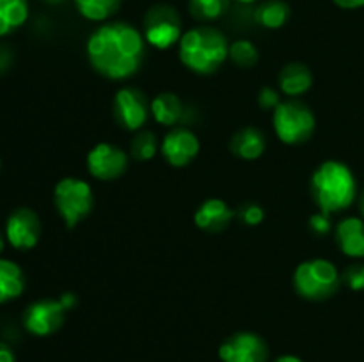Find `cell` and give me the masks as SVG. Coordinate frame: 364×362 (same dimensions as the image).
Masks as SVG:
<instances>
[{
    "label": "cell",
    "mask_w": 364,
    "mask_h": 362,
    "mask_svg": "<svg viewBox=\"0 0 364 362\" xmlns=\"http://www.w3.org/2000/svg\"><path fill=\"white\" fill-rule=\"evenodd\" d=\"M276 362H302V361L299 357H295V355H281Z\"/></svg>",
    "instance_id": "d6a6232c"
},
{
    "label": "cell",
    "mask_w": 364,
    "mask_h": 362,
    "mask_svg": "<svg viewBox=\"0 0 364 362\" xmlns=\"http://www.w3.org/2000/svg\"><path fill=\"white\" fill-rule=\"evenodd\" d=\"M73 295H64L59 300H39L27 307L23 314V327L32 336L45 337L63 327L66 312L73 307Z\"/></svg>",
    "instance_id": "8992f818"
},
{
    "label": "cell",
    "mask_w": 364,
    "mask_h": 362,
    "mask_svg": "<svg viewBox=\"0 0 364 362\" xmlns=\"http://www.w3.org/2000/svg\"><path fill=\"white\" fill-rule=\"evenodd\" d=\"M274 128L277 137L287 144H301L308 141L315 130L311 110L299 102L279 103L274 112Z\"/></svg>",
    "instance_id": "52a82bcc"
},
{
    "label": "cell",
    "mask_w": 364,
    "mask_h": 362,
    "mask_svg": "<svg viewBox=\"0 0 364 362\" xmlns=\"http://www.w3.org/2000/svg\"><path fill=\"white\" fill-rule=\"evenodd\" d=\"M343 280L350 290H364V265H350L343 273Z\"/></svg>",
    "instance_id": "484cf974"
},
{
    "label": "cell",
    "mask_w": 364,
    "mask_h": 362,
    "mask_svg": "<svg viewBox=\"0 0 364 362\" xmlns=\"http://www.w3.org/2000/svg\"><path fill=\"white\" fill-rule=\"evenodd\" d=\"M9 66V53L4 48H0V71H4Z\"/></svg>",
    "instance_id": "1f68e13d"
},
{
    "label": "cell",
    "mask_w": 364,
    "mask_h": 362,
    "mask_svg": "<svg viewBox=\"0 0 364 362\" xmlns=\"http://www.w3.org/2000/svg\"><path fill=\"white\" fill-rule=\"evenodd\" d=\"M144 38L160 50L173 46L181 39V20L171 6H155L144 18Z\"/></svg>",
    "instance_id": "ba28073f"
},
{
    "label": "cell",
    "mask_w": 364,
    "mask_h": 362,
    "mask_svg": "<svg viewBox=\"0 0 364 362\" xmlns=\"http://www.w3.org/2000/svg\"><path fill=\"white\" fill-rule=\"evenodd\" d=\"M114 116L127 130H139L148 119V105L142 92L137 89H121L114 98Z\"/></svg>",
    "instance_id": "7c38bea8"
},
{
    "label": "cell",
    "mask_w": 364,
    "mask_h": 362,
    "mask_svg": "<svg viewBox=\"0 0 364 362\" xmlns=\"http://www.w3.org/2000/svg\"><path fill=\"white\" fill-rule=\"evenodd\" d=\"M228 55H230V46L223 32L217 28H191L180 39L181 62L196 73H213L219 70Z\"/></svg>",
    "instance_id": "7a4b0ae2"
},
{
    "label": "cell",
    "mask_w": 364,
    "mask_h": 362,
    "mask_svg": "<svg viewBox=\"0 0 364 362\" xmlns=\"http://www.w3.org/2000/svg\"><path fill=\"white\" fill-rule=\"evenodd\" d=\"M219 357L223 362H267L269 346L256 334L238 332L220 344Z\"/></svg>",
    "instance_id": "30bf717a"
},
{
    "label": "cell",
    "mask_w": 364,
    "mask_h": 362,
    "mask_svg": "<svg viewBox=\"0 0 364 362\" xmlns=\"http://www.w3.org/2000/svg\"><path fill=\"white\" fill-rule=\"evenodd\" d=\"M73 2L82 16L92 21H102L116 13L121 0H73Z\"/></svg>",
    "instance_id": "7402d4cb"
},
{
    "label": "cell",
    "mask_w": 364,
    "mask_h": 362,
    "mask_svg": "<svg viewBox=\"0 0 364 362\" xmlns=\"http://www.w3.org/2000/svg\"><path fill=\"white\" fill-rule=\"evenodd\" d=\"M87 55L98 73L107 78H127L139 70L144 57V38L127 23H107L92 32Z\"/></svg>",
    "instance_id": "6da1fadb"
},
{
    "label": "cell",
    "mask_w": 364,
    "mask_h": 362,
    "mask_svg": "<svg viewBox=\"0 0 364 362\" xmlns=\"http://www.w3.org/2000/svg\"><path fill=\"white\" fill-rule=\"evenodd\" d=\"M230 0H191V13L198 20H217L226 13Z\"/></svg>",
    "instance_id": "603a6c76"
},
{
    "label": "cell",
    "mask_w": 364,
    "mask_h": 362,
    "mask_svg": "<svg viewBox=\"0 0 364 362\" xmlns=\"http://www.w3.org/2000/svg\"><path fill=\"white\" fill-rule=\"evenodd\" d=\"M311 192L322 212L333 213L348 208L355 197L354 174L345 163L329 160L313 174Z\"/></svg>",
    "instance_id": "3957f363"
},
{
    "label": "cell",
    "mask_w": 364,
    "mask_h": 362,
    "mask_svg": "<svg viewBox=\"0 0 364 362\" xmlns=\"http://www.w3.org/2000/svg\"><path fill=\"white\" fill-rule=\"evenodd\" d=\"M4 247H6V234H2V231H0V254L4 252Z\"/></svg>",
    "instance_id": "836d02e7"
},
{
    "label": "cell",
    "mask_w": 364,
    "mask_h": 362,
    "mask_svg": "<svg viewBox=\"0 0 364 362\" xmlns=\"http://www.w3.org/2000/svg\"><path fill=\"white\" fill-rule=\"evenodd\" d=\"M128 158L119 148L112 144L95 146L87 155V169L95 177L103 181L116 180L127 170Z\"/></svg>",
    "instance_id": "8fae6325"
},
{
    "label": "cell",
    "mask_w": 364,
    "mask_h": 362,
    "mask_svg": "<svg viewBox=\"0 0 364 362\" xmlns=\"http://www.w3.org/2000/svg\"><path fill=\"white\" fill-rule=\"evenodd\" d=\"M281 89L284 94L288 96H297L302 92L308 91L313 84V75L304 64H288L279 75Z\"/></svg>",
    "instance_id": "ac0fdd59"
},
{
    "label": "cell",
    "mask_w": 364,
    "mask_h": 362,
    "mask_svg": "<svg viewBox=\"0 0 364 362\" xmlns=\"http://www.w3.org/2000/svg\"><path fill=\"white\" fill-rule=\"evenodd\" d=\"M199 153V141L192 131L178 128L167 133L162 142V155L173 167H183L191 163Z\"/></svg>",
    "instance_id": "4fadbf2b"
},
{
    "label": "cell",
    "mask_w": 364,
    "mask_h": 362,
    "mask_svg": "<svg viewBox=\"0 0 364 362\" xmlns=\"http://www.w3.org/2000/svg\"><path fill=\"white\" fill-rule=\"evenodd\" d=\"M361 212H363V215H364V194H363V199H361Z\"/></svg>",
    "instance_id": "d590c367"
},
{
    "label": "cell",
    "mask_w": 364,
    "mask_h": 362,
    "mask_svg": "<svg viewBox=\"0 0 364 362\" xmlns=\"http://www.w3.org/2000/svg\"><path fill=\"white\" fill-rule=\"evenodd\" d=\"M41 238V222L31 208H16L6 220V240L16 251H31Z\"/></svg>",
    "instance_id": "9c48e42d"
},
{
    "label": "cell",
    "mask_w": 364,
    "mask_h": 362,
    "mask_svg": "<svg viewBox=\"0 0 364 362\" xmlns=\"http://www.w3.org/2000/svg\"><path fill=\"white\" fill-rule=\"evenodd\" d=\"M309 227L315 231L316 234H326L329 233L331 229V220H329V213L326 212H320L315 213V215L309 219Z\"/></svg>",
    "instance_id": "4316f807"
},
{
    "label": "cell",
    "mask_w": 364,
    "mask_h": 362,
    "mask_svg": "<svg viewBox=\"0 0 364 362\" xmlns=\"http://www.w3.org/2000/svg\"><path fill=\"white\" fill-rule=\"evenodd\" d=\"M295 287L304 298L323 300L334 295L340 286L336 266L326 259H311L302 263L295 272Z\"/></svg>",
    "instance_id": "277c9868"
},
{
    "label": "cell",
    "mask_w": 364,
    "mask_h": 362,
    "mask_svg": "<svg viewBox=\"0 0 364 362\" xmlns=\"http://www.w3.org/2000/svg\"><path fill=\"white\" fill-rule=\"evenodd\" d=\"M231 149H233L235 155L242 156V158L255 160L265 151V137L256 128H244L233 137Z\"/></svg>",
    "instance_id": "d6986e66"
},
{
    "label": "cell",
    "mask_w": 364,
    "mask_h": 362,
    "mask_svg": "<svg viewBox=\"0 0 364 362\" xmlns=\"http://www.w3.org/2000/svg\"><path fill=\"white\" fill-rule=\"evenodd\" d=\"M151 110L155 119L164 126H173L183 117V103L180 102L178 96L171 94V92H164V94L156 96Z\"/></svg>",
    "instance_id": "ffe728a7"
},
{
    "label": "cell",
    "mask_w": 364,
    "mask_h": 362,
    "mask_svg": "<svg viewBox=\"0 0 364 362\" xmlns=\"http://www.w3.org/2000/svg\"><path fill=\"white\" fill-rule=\"evenodd\" d=\"M25 290V275L20 266L0 256V305L20 297Z\"/></svg>",
    "instance_id": "2e32d148"
},
{
    "label": "cell",
    "mask_w": 364,
    "mask_h": 362,
    "mask_svg": "<svg viewBox=\"0 0 364 362\" xmlns=\"http://www.w3.org/2000/svg\"><path fill=\"white\" fill-rule=\"evenodd\" d=\"M233 209L220 199H208L199 206L196 212V224L201 229L210 231V233H219V231L226 229L230 222L233 220Z\"/></svg>",
    "instance_id": "5bb4252c"
},
{
    "label": "cell",
    "mask_w": 364,
    "mask_h": 362,
    "mask_svg": "<svg viewBox=\"0 0 364 362\" xmlns=\"http://www.w3.org/2000/svg\"><path fill=\"white\" fill-rule=\"evenodd\" d=\"M259 105L263 106V109H277L279 106V96H277V92L274 91V89L270 87H265L262 92H259Z\"/></svg>",
    "instance_id": "f1b7e54d"
},
{
    "label": "cell",
    "mask_w": 364,
    "mask_h": 362,
    "mask_svg": "<svg viewBox=\"0 0 364 362\" xmlns=\"http://www.w3.org/2000/svg\"><path fill=\"white\" fill-rule=\"evenodd\" d=\"M288 16H290V7L283 0H267L255 13L256 21L265 28L283 27Z\"/></svg>",
    "instance_id": "44dd1931"
},
{
    "label": "cell",
    "mask_w": 364,
    "mask_h": 362,
    "mask_svg": "<svg viewBox=\"0 0 364 362\" xmlns=\"http://www.w3.org/2000/svg\"><path fill=\"white\" fill-rule=\"evenodd\" d=\"M28 18L27 0H0V38L18 31Z\"/></svg>",
    "instance_id": "e0dca14e"
},
{
    "label": "cell",
    "mask_w": 364,
    "mask_h": 362,
    "mask_svg": "<svg viewBox=\"0 0 364 362\" xmlns=\"http://www.w3.org/2000/svg\"><path fill=\"white\" fill-rule=\"evenodd\" d=\"M338 243L350 258H364V222L361 219H345L338 226Z\"/></svg>",
    "instance_id": "9a60e30c"
},
{
    "label": "cell",
    "mask_w": 364,
    "mask_h": 362,
    "mask_svg": "<svg viewBox=\"0 0 364 362\" xmlns=\"http://www.w3.org/2000/svg\"><path fill=\"white\" fill-rule=\"evenodd\" d=\"M336 6L343 7V9H359L364 7V0H333Z\"/></svg>",
    "instance_id": "f546056e"
},
{
    "label": "cell",
    "mask_w": 364,
    "mask_h": 362,
    "mask_svg": "<svg viewBox=\"0 0 364 362\" xmlns=\"http://www.w3.org/2000/svg\"><path fill=\"white\" fill-rule=\"evenodd\" d=\"M242 220H244L247 226H258L263 220V209L256 204H249L242 209Z\"/></svg>",
    "instance_id": "83f0119b"
},
{
    "label": "cell",
    "mask_w": 364,
    "mask_h": 362,
    "mask_svg": "<svg viewBox=\"0 0 364 362\" xmlns=\"http://www.w3.org/2000/svg\"><path fill=\"white\" fill-rule=\"evenodd\" d=\"M45 2H48V4H63L64 0H45Z\"/></svg>",
    "instance_id": "e575fe53"
},
{
    "label": "cell",
    "mask_w": 364,
    "mask_h": 362,
    "mask_svg": "<svg viewBox=\"0 0 364 362\" xmlns=\"http://www.w3.org/2000/svg\"><path fill=\"white\" fill-rule=\"evenodd\" d=\"M53 202L68 227H75L92 208V190L85 181L64 177L53 190Z\"/></svg>",
    "instance_id": "5b68a950"
},
{
    "label": "cell",
    "mask_w": 364,
    "mask_h": 362,
    "mask_svg": "<svg viewBox=\"0 0 364 362\" xmlns=\"http://www.w3.org/2000/svg\"><path fill=\"white\" fill-rule=\"evenodd\" d=\"M132 153L137 160H149L155 156L156 153V141L155 135L149 133V131H142L137 137L134 138V144H132Z\"/></svg>",
    "instance_id": "d4e9b609"
},
{
    "label": "cell",
    "mask_w": 364,
    "mask_h": 362,
    "mask_svg": "<svg viewBox=\"0 0 364 362\" xmlns=\"http://www.w3.org/2000/svg\"><path fill=\"white\" fill-rule=\"evenodd\" d=\"M238 2H242V4H251V2H255V0H238Z\"/></svg>",
    "instance_id": "8d00e7d4"
},
{
    "label": "cell",
    "mask_w": 364,
    "mask_h": 362,
    "mask_svg": "<svg viewBox=\"0 0 364 362\" xmlns=\"http://www.w3.org/2000/svg\"><path fill=\"white\" fill-rule=\"evenodd\" d=\"M230 57L233 59L235 64H238V66L251 67L252 64H256V60H258V52H256V46L252 45L251 41L242 39V41L233 43V45L230 46Z\"/></svg>",
    "instance_id": "cb8c5ba5"
},
{
    "label": "cell",
    "mask_w": 364,
    "mask_h": 362,
    "mask_svg": "<svg viewBox=\"0 0 364 362\" xmlns=\"http://www.w3.org/2000/svg\"><path fill=\"white\" fill-rule=\"evenodd\" d=\"M0 362H16L13 350L6 343H0Z\"/></svg>",
    "instance_id": "4dcf8cb0"
}]
</instances>
